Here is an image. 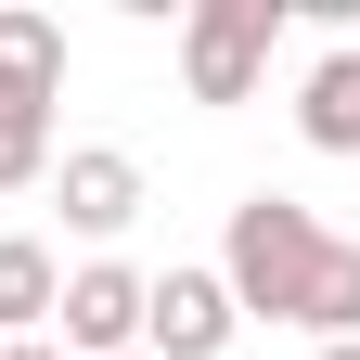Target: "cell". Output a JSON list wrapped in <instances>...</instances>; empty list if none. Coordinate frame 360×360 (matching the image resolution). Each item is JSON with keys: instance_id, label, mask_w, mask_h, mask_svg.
I'll use <instances>...</instances> for the list:
<instances>
[{"instance_id": "obj_1", "label": "cell", "mask_w": 360, "mask_h": 360, "mask_svg": "<svg viewBox=\"0 0 360 360\" xmlns=\"http://www.w3.org/2000/svg\"><path fill=\"white\" fill-rule=\"evenodd\" d=\"M322 270H335V232H322L296 193H245V206H232V245H219L232 309H257V322H309V309H322Z\"/></svg>"}, {"instance_id": "obj_2", "label": "cell", "mask_w": 360, "mask_h": 360, "mask_svg": "<svg viewBox=\"0 0 360 360\" xmlns=\"http://www.w3.org/2000/svg\"><path fill=\"white\" fill-rule=\"evenodd\" d=\"M270 39H283V0H193V13H180V77H193V103H245L270 77Z\"/></svg>"}, {"instance_id": "obj_3", "label": "cell", "mask_w": 360, "mask_h": 360, "mask_svg": "<svg viewBox=\"0 0 360 360\" xmlns=\"http://www.w3.org/2000/svg\"><path fill=\"white\" fill-rule=\"evenodd\" d=\"M52 347H65V360H142V270L90 257L77 283L52 296Z\"/></svg>"}, {"instance_id": "obj_4", "label": "cell", "mask_w": 360, "mask_h": 360, "mask_svg": "<svg viewBox=\"0 0 360 360\" xmlns=\"http://www.w3.org/2000/svg\"><path fill=\"white\" fill-rule=\"evenodd\" d=\"M232 283L219 270H167V283H142V360H219L232 347Z\"/></svg>"}, {"instance_id": "obj_5", "label": "cell", "mask_w": 360, "mask_h": 360, "mask_svg": "<svg viewBox=\"0 0 360 360\" xmlns=\"http://www.w3.org/2000/svg\"><path fill=\"white\" fill-rule=\"evenodd\" d=\"M296 129H309V155H360V39H335V52L309 65Z\"/></svg>"}, {"instance_id": "obj_6", "label": "cell", "mask_w": 360, "mask_h": 360, "mask_svg": "<svg viewBox=\"0 0 360 360\" xmlns=\"http://www.w3.org/2000/svg\"><path fill=\"white\" fill-rule=\"evenodd\" d=\"M52 90H65V26L52 13H0V103L52 116Z\"/></svg>"}, {"instance_id": "obj_7", "label": "cell", "mask_w": 360, "mask_h": 360, "mask_svg": "<svg viewBox=\"0 0 360 360\" xmlns=\"http://www.w3.org/2000/svg\"><path fill=\"white\" fill-rule=\"evenodd\" d=\"M65 219H77V232H129V219H142V167L103 155V142L65 155Z\"/></svg>"}, {"instance_id": "obj_8", "label": "cell", "mask_w": 360, "mask_h": 360, "mask_svg": "<svg viewBox=\"0 0 360 360\" xmlns=\"http://www.w3.org/2000/svg\"><path fill=\"white\" fill-rule=\"evenodd\" d=\"M52 296H65V270H52V245H0V347H13V335H39V322H52Z\"/></svg>"}, {"instance_id": "obj_9", "label": "cell", "mask_w": 360, "mask_h": 360, "mask_svg": "<svg viewBox=\"0 0 360 360\" xmlns=\"http://www.w3.org/2000/svg\"><path fill=\"white\" fill-rule=\"evenodd\" d=\"M39 167H52V116H39V103H0V193H26Z\"/></svg>"}, {"instance_id": "obj_10", "label": "cell", "mask_w": 360, "mask_h": 360, "mask_svg": "<svg viewBox=\"0 0 360 360\" xmlns=\"http://www.w3.org/2000/svg\"><path fill=\"white\" fill-rule=\"evenodd\" d=\"M0 360H65V347H52V335H13V347H0Z\"/></svg>"}, {"instance_id": "obj_11", "label": "cell", "mask_w": 360, "mask_h": 360, "mask_svg": "<svg viewBox=\"0 0 360 360\" xmlns=\"http://www.w3.org/2000/svg\"><path fill=\"white\" fill-rule=\"evenodd\" d=\"M322 360H360V347H322Z\"/></svg>"}]
</instances>
